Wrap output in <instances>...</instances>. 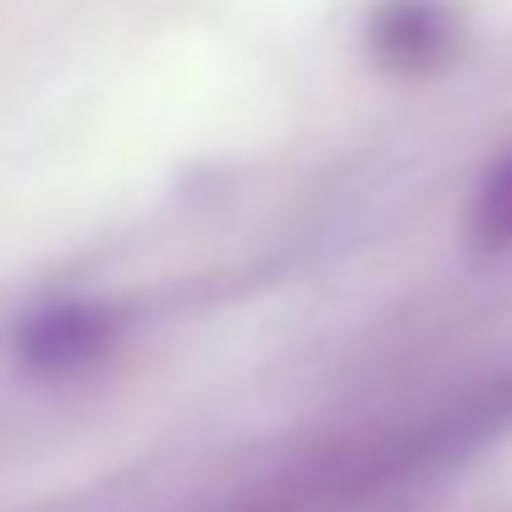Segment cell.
I'll return each instance as SVG.
<instances>
[{"label": "cell", "mask_w": 512, "mask_h": 512, "mask_svg": "<svg viewBox=\"0 0 512 512\" xmlns=\"http://www.w3.org/2000/svg\"><path fill=\"white\" fill-rule=\"evenodd\" d=\"M474 237L485 248H512V160L490 171V182L474 199Z\"/></svg>", "instance_id": "1"}]
</instances>
